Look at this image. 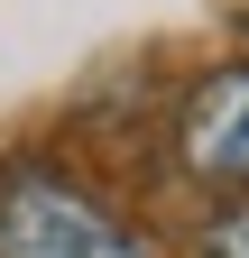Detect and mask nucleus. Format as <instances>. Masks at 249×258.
I'll use <instances>...</instances> for the list:
<instances>
[{
    "mask_svg": "<svg viewBox=\"0 0 249 258\" xmlns=\"http://www.w3.org/2000/svg\"><path fill=\"white\" fill-rule=\"evenodd\" d=\"M0 258H148L139 231L102 194H83L55 166H10L0 175Z\"/></svg>",
    "mask_w": 249,
    "mask_h": 258,
    "instance_id": "f257e3e1",
    "label": "nucleus"
},
{
    "mask_svg": "<svg viewBox=\"0 0 249 258\" xmlns=\"http://www.w3.org/2000/svg\"><path fill=\"white\" fill-rule=\"evenodd\" d=\"M175 157H184V175H194V184L249 194V64H212V74L184 92Z\"/></svg>",
    "mask_w": 249,
    "mask_h": 258,
    "instance_id": "f03ea898",
    "label": "nucleus"
},
{
    "mask_svg": "<svg viewBox=\"0 0 249 258\" xmlns=\"http://www.w3.org/2000/svg\"><path fill=\"white\" fill-rule=\"evenodd\" d=\"M203 258H249V203H240V212H222V221L203 231Z\"/></svg>",
    "mask_w": 249,
    "mask_h": 258,
    "instance_id": "7ed1b4c3",
    "label": "nucleus"
}]
</instances>
